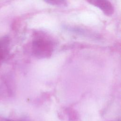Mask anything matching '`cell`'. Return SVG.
Wrapping results in <instances>:
<instances>
[{
  "label": "cell",
  "mask_w": 121,
  "mask_h": 121,
  "mask_svg": "<svg viewBox=\"0 0 121 121\" xmlns=\"http://www.w3.org/2000/svg\"><path fill=\"white\" fill-rule=\"evenodd\" d=\"M6 121H12V120H6Z\"/></svg>",
  "instance_id": "obj_5"
},
{
  "label": "cell",
  "mask_w": 121,
  "mask_h": 121,
  "mask_svg": "<svg viewBox=\"0 0 121 121\" xmlns=\"http://www.w3.org/2000/svg\"><path fill=\"white\" fill-rule=\"evenodd\" d=\"M9 44V39L8 37H4L0 39V63L8 53Z\"/></svg>",
  "instance_id": "obj_3"
},
{
  "label": "cell",
  "mask_w": 121,
  "mask_h": 121,
  "mask_svg": "<svg viewBox=\"0 0 121 121\" xmlns=\"http://www.w3.org/2000/svg\"><path fill=\"white\" fill-rule=\"evenodd\" d=\"M45 2L51 5L56 6H66L67 5V2L65 0H46Z\"/></svg>",
  "instance_id": "obj_4"
},
{
  "label": "cell",
  "mask_w": 121,
  "mask_h": 121,
  "mask_svg": "<svg viewBox=\"0 0 121 121\" xmlns=\"http://www.w3.org/2000/svg\"><path fill=\"white\" fill-rule=\"evenodd\" d=\"M54 47V42L48 35L42 32L34 34L32 52L37 58H49L52 53Z\"/></svg>",
  "instance_id": "obj_1"
},
{
  "label": "cell",
  "mask_w": 121,
  "mask_h": 121,
  "mask_svg": "<svg viewBox=\"0 0 121 121\" xmlns=\"http://www.w3.org/2000/svg\"><path fill=\"white\" fill-rule=\"evenodd\" d=\"M90 4L100 9L106 16H110L114 13V7L111 2L105 0H90Z\"/></svg>",
  "instance_id": "obj_2"
}]
</instances>
